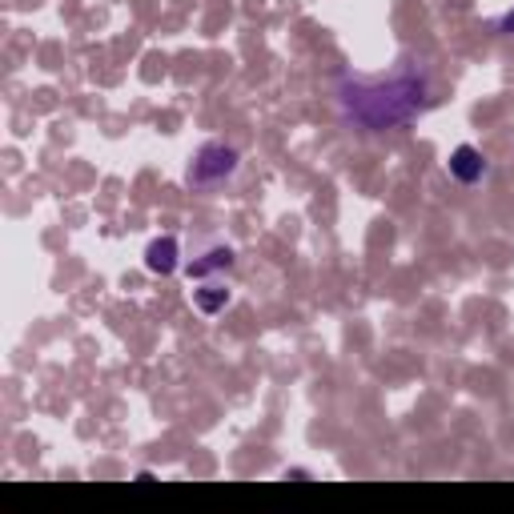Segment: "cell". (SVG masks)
<instances>
[{
	"label": "cell",
	"instance_id": "6da1fadb",
	"mask_svg": "<svg viewBox=\"0 0 514 514\" xmlns=\"http://www.w3.org/2000/svg\"><path fill=\"white\" fill-rule=\"evenodd\" d=\"M430 101V77L418 65H402L390 77H338L334 105L350 133H394L406 129Z\"/></svg>",
	"mask_w": 514,
	"mask_h": 514
},
{
	"label": "cell",
	"instance_id": "7a4b0ae2",
	"mask_svg": "<svg viewBox=\"0 0 514 514\" xmlns=\"http://www.w3.org/2000/svg\"><path fill=\"white\" fill-rule=\"evenodd\" d=\"M237 161H241V153H237L233 145H225V141H205V145L193 153L185 177H189L193 189H217V185H225V181L237 173Z\"/></svg>",
	"mask_w": 514,
	"mask_h": 514
},
{
	"label": "cell",
	"instance_id": "3957f363",
	"mask_svg": "<svg viewBox=\"0 0 514 514\" xmlns=\"http://www.w3.org/2000/svg\"><path fill=\"white\" fill-rule=\"evenodd\" d=\"M177 266H181V245H177L173 233L153 237V241L145 245V270H149V274L169 278V274H177Z\"/></svg>",
	"mask_w": 514,
	"mask_h": 514
},
{
	"label": "cell",
	"instance_id": "277c9868",
	"mask_svg": "<svg viewBox=\"0 0 514 514\" xmlns=\"http://www.w3.org/2000/svg\"><path fill=\"white\" fill-rule=\"evenodd\" d=\"M450 177H454V181H462V185L482 181V177H486V157H482V149H474V145H458V149L450 153Z\"/></svg>",
	"mask_w": 514,
	"mask_h": 514
},
{
	"label": "cell",
	"instance_id": "5b68a950",
	"mask_svg": "<svg viewBox=\"0 0 514 514\" xmlns=\"http://www.w3.org/2000/svg\"><path fill=\"white\" fill-rule=\"evenodd\" d=\"M221 270H233V249L229 245H213V249H205L201 257H193V262L185 266L189 282H205L209 274H221Z\"/></svg>",
	"mask_w": 514,
	"mask_h": 514
},
{
	"label": "cell",
	"instance_id": "8992f818",
	"mask_svg": "<svg viewBox=\"0 0 514 514\" xmlns=\"http://www.w3.org/2000/svg\"><path fill=\"white\" fill-rule=\"evenodd\" d=\"M193 306H197V314L217 318V314L229 306V290H225V286H217V282H205V286H197V290H193Z\"/></svg>",
	"mask_w": 514,
	"mask_h": 514
},
{
	"label": "cell",
	"instance_id": "52a82bcc",
	"mask_svg": "<svg viewBox=\"0 0 514 514\" xmlns=\"http://www.w3.org/2000/svg\"><path fill=\"white\" fill-rule=\"evenodd\" d=\"M498 29H502V33H510V37H514V9H510V13H506V17H502V25H498Z\"/></svg>",
	"mask_w": 514,
	"mask_h": 514
}]
</instances>
